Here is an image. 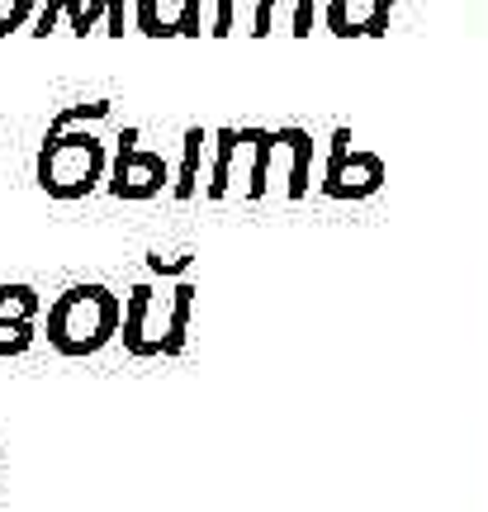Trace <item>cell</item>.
Masks as SVG:
<instances>
[{
	"mask_svg": "<svg viewBox=\"0 0 488 512\" xmlns=\"http://www.w3.org/2000/svg\"><path fill=\"white\" fill-rule=\"evenodd\" d=\"M124 328V299L109 285H72L48 304V342L62 356H95Z\"/></svg>",
	"mask_w": 488,
	"mask_h": 512,
	"instance_id": "6da1fadb",
	"label": "cell"
},
{
	"mask_svg": "<svg viewBox=\"0 0 488 512\" xmlns=\"http://www.w3.org/2000/svg\"><path fill=\"white\" fill-rule=\"evenodd\" d=\"M105 176V147L91 133H76V124L53 119L43 152H38V185L53 195V200H81L91 195Z\"/></svg>",
	"mask_w": 488,
	"mask_h": 512,
	"instance_id": "7a4b0ae2",
	"label": "cell"
},
{
	"mask_svg": "<svg viewBox=\"0 0 488 512\" xmlns=\"http://www.w3.org/2000/svg\"><path fill=\"white\" fill-rule=\"evenodd\" d=\"M190 294V290H185ZM176 299V309L166 313L157 309V290H133L128 299V313H124V342L128 351H138V356H152V351H171L181 342V328H185V304L190 299Z\"/></svg>",
	"mask_w": 488,
	"mask_h": 512,
	"instance_id": "3957f363",
	"label": "cell"
},
{
	"mask_svg": "<svg viewBox=\"0 0 488 512\" xmlns=\"http://www.w3.org/2000/svg\"><path fill=\"white\" fill-rule=\"evenodd\" d=\"M166 181V166L157 152H143L138 147V133L128 128L124 143H119V157H114V181L109 190L119 195V200H147V195H157Z\"/></svg>",
	"mask_w": 488,
	"mask_h": 512,
	"instance_id": "277c9868",
	"label": "cell"
},
{
	"mask_svg": "<svg viewBox=\"0 0 488 512\" xmlns=\"http://www.w3.org/2000/svg\"><path fill=\"white\" fill-rule=\"evenodd\" d=\"M43 309L34 285H0V356L34 347V318Z\"/></svg>",
	"mask_w": 488,
	"mask_h": 512,
	"instance_id": "5b68a950",
	"label": "cell"
},
{
	"mask_svg": "<svg viewBox=\"0 0 488 512\" xmlns=\"http://www.w3.org/2000/svg\"><path fill=\"white\" fill-rule=\"evenodd\" d=\"M199 0H138V29L152 38L199 34Z\"/></svg>",
	"mask_w": 488,
	"mask_h": 512,
	"instance_id": "8992f818",
	"label": "cell"
},
{
	"mask_svg": "<svg viewBox=\"0 0 488 512\" xmlns=\"http://www.w3.org/2000/svg\"><path fill=\"white\" fill-rule=\"evenodd\" d=\"M62 15L72 19V34H91V29H86V5H81V0H48V5L38 10V19H34V34L48 38Z\"/></svg>",
	"mask_w": 488,
	"mask_h": 512,
	"instance_id": "52a82bcc",
	"label": "cell"
},
{
	"mask_svg": "<svg viewBox=\"0 0 488 512\" xmlns=\"http://www.w3.org/2000/svg\"><path fill=\"white\" fill-rule=\"evenodd\" d=\"M29 15H34V0H0V38L15 34Z\"/></svg>",
	"mask_w": 488,
	"mask_h": 512,
	"instance_id": "ba28073f",
	"label": "cell"
}]
</instances>
